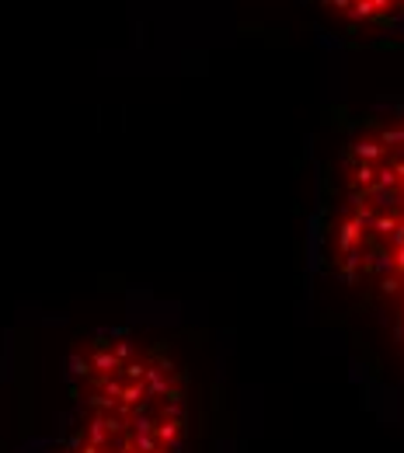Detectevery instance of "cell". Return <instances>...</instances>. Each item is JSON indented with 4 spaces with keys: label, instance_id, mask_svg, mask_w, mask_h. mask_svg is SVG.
Segmentation results:
<instances>
[{
    "label": "cell",
    "instance_id": "obj_2",
    "mask_svg": "<svg viewBox=\"0 0 404 453\" xmlns=\"http://www.w3.org/2000/svg\"><path fill=\"white\" fill-rule=\"evenodd\" d=\"M328 11L346 18L348 25H394L404 21V0H321Z\"/></svg>",
    "mask_w": 404,
    "mask_h": 453
},
{
    "label": "cell",
    "instance_id": "obj_1",
    "mask_svg": "<svg viewBox=\"0 0 404 453\" xmlns=\"http://www.w3.org/2000/svg\"><path fill=\"white\" fill-rule=\"evenodd\" d=\"M185 384L136 339H98L77 366V418L57 453H181Z\"/></svg>",
    "mask_w": 404,
    "mask_h": 453
}]
</instances>
